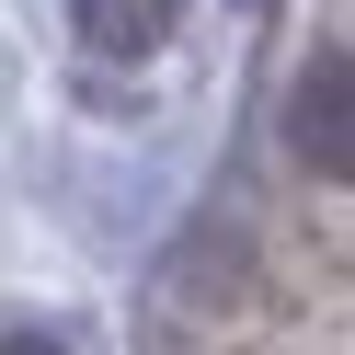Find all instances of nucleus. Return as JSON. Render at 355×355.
I'll use <instances>...</instances> for the list:
<instances>
[{
    "instance_id": "nucleus-1",
    "label": "nucleus",
    "mask_w": 355,
    "mask_h": 355,
    "mask_svg": "<svg viewBox=\"0 0 355 355\" xmlns=\"http://www.w3.org/2000/svg\"><path fill=\"white\" fill-rule=\"evenodd\" d=\"M286 149H298L321 184H355V46L298 69V92H286Z\"/></svg>"
},
{
    "instance_id": "nucleus-2",
    "label": "nucleus",
    "mask_w": 355,
    "mask_h": 355,
    "mask_svg": "<svg viewBox=\"0 0 355 355\" xmlns=\"http://www.w3.org/2000/svg\"><path fill=\"white\" fill-rule=\"evenodd\" d=\"M69 24H80V46H103V58H149L172 35V0H69Z\"/></svg>"
},
{
    "instance_id": "nucleus-3",
    "label": "nucleus",
    "mask_w": 355,
    "mask_h": 355,
    "mask_svg": "<svg viewBox=\"0 0 355 355\" xmlns=\"http://www.w3.org/2000/svg\"><path fill=\"white\" fill-rule=\"evenodd\" d=\"M0 355H69V344H46V332H0Z\"/></svg>"
}]
</instances>
